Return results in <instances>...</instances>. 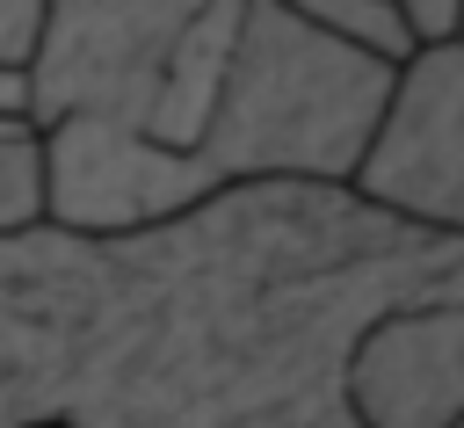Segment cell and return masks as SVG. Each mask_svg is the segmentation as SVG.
Returning a JSON list of instances; mask_svg holds the SVG:
<instances>
[{
	"label": "cell",
	"mask_w": 464,
	"mask_h": 428,
	"mask_svg": "<svg viewBox=\"0 0 464 428\" xmlns=\"http://www.w3.org/2000/svg\"><path fill=\"white\" fill-rule=\"evenodd\" d=\"M341 399L355 428H457L464 421V305L420 297L377 312L348 363Z\"/></svg>",
	"instance_id": "5"
},
{
	"label": "cell",
	"mask_w": 464,
	"mask_h": 428,
	"mask_svg": "<svg viewBox=\"0 0 464 428\" xmlns=\"http://www.w3.org/2000/svg\"><path fill=\"white\" fill-rule=\"evenodd\" d=\"M457 36H464V29H457Z\"/></svg>",
	"instance_id": "12"
},
{
	"label": "cell",
	"mask_w": 464,
	"mask_h": 428,
	"mask_svg": "<svg viewBox=\"0 0 464 428\" xmlns=\"http://www.w3.org/2000/svg\"><path fill=\"white\" fill-rule=\"evenodd\" d=\"M457 428H464V421H457Z\"/></svg>",
	"instance_id": "11"
},
{
	"label": "cell",
	"mask_w": 464,
	"mask_h": 428,
	"mask_svg": "<svg viewBox=\"0 0 464 428\" xmlns=\"http://www.w3.org/2000/svg\"><path fill=\"white\" fill-rule=\"evenodd\" d=\"M392 7L413 29V44H435V36H457L464 29V0H392Z\"/></svg>",
	"instance_id": "9"
},
{
	"label": "cell",
	"mask_w": 464,
	"mask_h": 428,
	"mask_svg": "<svg viewBox=\"0 0 464 428\" xmlns=\"http://www.w3.org/2000/svg\"><path fill=\"white\" fill-rule=\"evenodd\" d=\"M225 181L196 145H167L116 116H51L44 123V218L65 232H138L196 210Z\"/></svg>",
	"instance_id": "4"
},
{
	"label": "cell",
	"mask_w": 464,
	"mask_h": 428,
	"mask_svg": "<svg viewBox=\"0 0 464 428\" xmlns=\"http://www.w3.org/2000/svg\"><path fill=\"white\" fill-rule=\"evenodd\" d=\"M283 7L304 15V22H319V29H334V36H348V44H370L384 58H406L413 51V29L399 22L392 0H283Z\"/></svg>",
	"instance_id": "7"
},
{
	"label": "cell",
	"mask_w": 464,
	"mask_h": 428,
	"mask_svg": "<svg viewBox=\"0 0 464 428\" xmlns=\"http://www.w3.org/2000/svg\"><path fill=\"white\" fill-rule=\"evenodd\" d=\"M44 218V123L29 109H0V232Z\"/></svg>",
	"instance_id": "6"
},
{
	"label": "cell",
	"mask_w": 464,
	"mask_h": 428,
	"mask_svg": "<svg viewBox=\"0 0 464 428\" xmlns=\"http://www.w3.org/2000/svg\"><path fill=\"white\" fill-rule=\"evenodd\" d=\"M22 102H29V87H22V73H7V65H0V109H22Z\"/></svg>",
	"instance_id": "10"
},
{
	"label": "cell",
	"mask_w": 464,
	"mask_h": 428,
	"mask_svg": "<svg viewBox=\"0 0 464 428\" xmlns=\"http://www.w3.org/2000/svg\"><path fill=\"white\" fill-rule=\"evenodd\" d=\"M348 189L392 218L464 232V36H435L399 58Z\"/></svg>",
	"instance_id": "3"
},
{
	"label": "cell",
	"mask_w": 464,
	"mask_h": 428,
	"mask_svg": "<svg viewBox=\"0 0 464 428\" xmlns=\"http://www.w3.org/2000/svg\"><path fill=\"white\" fill-rule=\"evenodd\" d=\"M254 0H51L22 65L29 116H116L167 145H196L218 73Z\"/></svg>",
	"instance_id": "2"
},
{
	"label": "cell",
	"mask_w": 464,
	"mask_h": 428,
	"mask_svg": "<svg viewBox=\"0 0 464 428\" xmlns=\"http://www.w3.org/2000/svg\"><path fill=\"white\" fill-rule=\"evenodd\" d=\"M399 58L348 44L283 0H254L218 73L196 160L218 181H348Z\"/></svg>",
	"instance_id": "1"
},
{
	"label": "cell",
	"mask_w": 464,
	"mask_h": 428,
	"mask_svg": "<svg viewBox=\"0 0 464 428\" xmlns=\"http://www.w3.org/2000/svg\"><path fill=\"white\" fill-rule=\"evenodd\" d=\"M44 15H51V0H0V65H7V73H22V65L36 58Z\"/></svg>",
	"instance_id": "8"
}]
</instances>
